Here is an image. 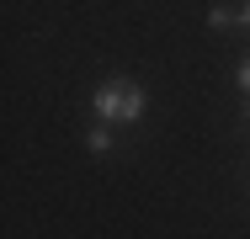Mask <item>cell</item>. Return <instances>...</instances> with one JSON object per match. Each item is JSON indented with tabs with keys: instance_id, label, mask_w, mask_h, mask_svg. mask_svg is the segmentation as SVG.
Returning <instances> with one entry per match:
<instances>
[{
	"instance_id": "277c9868",
	"label": "cell",
	"mask_w": 250,
	"mask_h": 239,
	"mask_svg": "<svg viewBox=\"0 0 250 239\" xmlns=\"http://www.w3.org/2000/svg\"><path fill=\"white\" fill-rule=\"evenodd\" d=\"M234 80H240V96H245V101H250V53H245V59H240V75H234Z\"/></svg>"
},
{
	"instance_id": "3957f363",
	"label": "cell",
	"mask_w": 250,
	"mask_h": 239,
	"mask_svg": "<svg viewBox=\"0 0 250 239\" xmlns=\"http://www.w3.org/2000/svg\"><path fill=\"white\" fill-rule=\"evenodd\" d=\"M229 21H240V16H234L229 5H213V11H208V27H213V32H224Z\"/></svg>"
},
{
	"instance_id": "5b68a950",
	"label": "cell",
	"mask_w": 250,
	"mask_h": 239,
	"mask_svg": "<svg viewBox=\"0 0 250 239\" xmlns=\"http://www.w3.org/2000/svg\"><path fill=\"white\" fill-rule=\"evenodd\" d=\"M240 21H245V27H250V0H245V11H240Z\"/></svg>"
},
{
	"instance_id": "7a4b0ae2",
	"label": "cell",
	"mask_w": 250,
	"mask_h": 239,
	"mask_svg": "<svg viewBox=\"0 0 250 239\" xmlns=\"http://www.w3.org/2000/svg\"><path fill=\"white\" fill-rule=\"evenodd\" d=\"M85 149H91V154H106V149H112V122H101V117H96V128H91Z\"/></svg>"
},
{
	"instance_id": "6da1fadb",
	"label": "cell",
	"mask_w": 250,
	"mask_h": 239,
	"mask_svg": "<svg viewBox=\"0 0 250 239\" xmlns=\"http://www.w3.org/2000/svg\"><path fill=\"white\" fill-rule=\"evenodd\" d=\"M91 112L101 122H139L144 117V85L133 80H101L91 96Z\"/></svg>"
}]
</instances>
